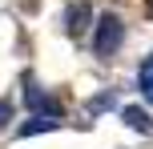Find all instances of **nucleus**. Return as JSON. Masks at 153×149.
<instances>
[{
    "label": "nucleus",
    "instance_id": "8",
    "mask_svg": "<svg viewBox=\"0 0 153 149\" xmlns=\"http://www.w3.org/2000/svg\"><path fill=\"white\" fill-rule=\"evenodd\" d=\"M149 8H153V0H149Z\"/></svg>",
    "mask_w": 153,
    "mask_h": 149
},
{
    "label": "nucleus",
    "instance_id": "3",
    "mask_svg": "<svg viewBox=\"0 0 153 149\" xmlns=\"http://www.w3.org/2000/svg\"><path fill=\"white\" fill-rule=\"evenodd\" d=\"M89 20H93L89 0H73V4L65 8V28H69L73 36H76V32H85V24H89Z\"/></svg>",
    "mask_w": 153,
    "mask_h": 149
},
{
    "label": "nucleus",
    "instance_id": "1",
    "mask_svg": "<svg viewBox=\"0 0 153 149\" xmlns=\"http://www.w3.org/2000/svg\"><path fill=\"white\" fill-rule=\"evenodd\" d=\"M121 40H125V24L117 20L113 12L97 16V32H93V53H97V56H113L117 48H121Z\"/></svg>",
    "mask_w": 153,
    "mask_h": 149
},
{
    "label": "nucleus",
    "instance_id": "7",
    "mask_svg": "<svg viewBox=\"0 0 153 149\" xmlns=\"http://www.w3.org/2000/svg\"><path fill=\"white\" fill-rule=\"evenodd\" d=\"M8 121H12V105H8V101H0V129H4Z\"/></svg>",
    "mask_w": 153,
    "mask_h": 149
},
{
    "label": "nucleus",
    "instance_id": "6",
    "mask_svg": "<svg viewBox=\"0 0 153 149\" xmlns=\"http://www.w3.org/2000/svg\"><path fill=\"white\" fill-rule=\"evenodd\" d=\"M121 117H125V125L141 129V133H153V121H149V117H145L141 109H121Z\"/></svg>",
    "mask_w": 153,
    "mask_h": 149
},
{
    "label": "nucleus",
    "instance_id": "2",
    "mask_svg": "<svg viewBox=\"0 0 153 149\" xmlns=\"http://www.w3.org/2000/svg\"><path fill=\"white\" fill-rule=\"evenodd\" d=\"M24 101H28V109L36 113V117H53V121L61 117V105H56L53 97L36 85V81H28V85H24Z\"/></svg>",
    "mask_w": 153,
    "mask_h": 149
},
{
    "label": "nucleus",
    "instance_id": "4",
    "mask_svg": "<svg viewBox=\"0 0 153 149\" xmlns=\"http://www.w3.org/2000/svg\"><path fill=\"white\" fill-rule=\"evenodd\" d=\"M48 129H56L53 117H32V121H24L16 133H20V137H36V133H48Z\"/></svg>",
    "mask_w": 153,
    "mask_h": 149
},
{
    "label": "nucleus",
    "instance_id": "5",
    "mask_svg": "<svg viewBox=\"0 0 153 149\" xmlns=\"http://www.w3.org/2000/svg\"><path fill=\"white\" fill-rule=\"evenodd\" d=\"M137 89H141V97L153 105V56L141 64V73H137Z\"/></svg>",
    "mask_w": 153,
    "mask_h": 149
}]
</instances>
